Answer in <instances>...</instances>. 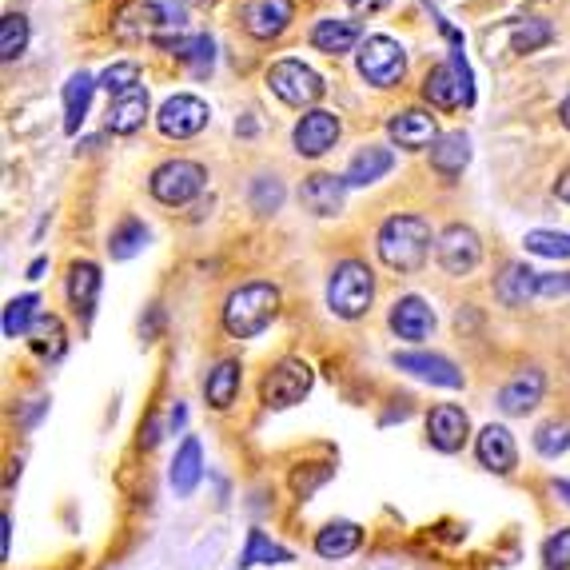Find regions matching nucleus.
Returning a JSON list of instances; mask_svg holds the SVG:
<instances>
[{
	"mask_svg": "<svg viewBox=\"0 0 570 570\" xmlns=\"http://www.w3.org/2000/svg\"><path fill=\"white\" fill-rule=\"evenodd\" d=\"M431 256V224L423 216H391L379 228V260L391 272H419Z\"/></svg>",
	"mask_w": 570,
	"mask_h": 570,
	"instance_id": "obj_1",
	"label": "nucleus"
},
{
	"mask_svg": "<svg viewBox=\"0 0 570 570\" xmlns=\"http://www.w3.org/2000/svg\"><path fill=\"white\" fill-rule=\"evenodd\" d=\"M280 315V287L268 280L236 287L224 303V331L232 339H256L272 319Z\"/></svg>",
	"mask_w": 570,
	"mask_h": 570,
	"instance_id": "obj_2",
	"label": "nucleus"
},
{
	"mask_svg": "<svg viewBox=\"0 0 570 570\" xmlns=\"http://www.w3.org/2000/svg\"><path fill=\"white\" fill-rule=\"evenodd\" d=\"M371 299H375V276L363 260L335 264V272L327 280V307L339 319H363L371 311Z\"/></svg>",
	"mask_w": 570,
	"mask_h": 570,
	"instance_id": "obj_3",
	"label": "nucleus"
},
{
	"mask_svg": "<svg viewBox=\"0 0 570 570\" xmlns=\"http://www.w3.org/2000/svg\"><path fill=\"white\" fill-rule=\"evenodd\" d=\"M208 188V168L196 164V160H168L152 172L148 180V192L168 204V208H180V204H192L200 192Z\"/></svg>",
	"mask_w": 570,
	"mask_h": 570,
	"instance_id": "obj_4",
	"label": "nucleus"
},
{
	"mask_svg": "<svg viewBox=\"0 0 570 570\" xmlns=\"http://www.w3.org/2000/svg\"><path fill=\"white\" fill-rule=\"evenodd\" d=\"M423 96H427V104H431V108H443V112H451V108H459V104H471V100H475L471 68H467V60H463V44L455 48V60H451V64H435V68L427 72V80H423Z\"/></svg>",
	"mask_w": 570,
	"mask_h": 570,
	"instance_id": "obj_5",
	"label": "nucleus"
},
{
	"mask_svg": "<svg viewBox=\"0 0 570 570\" xmlns=\"http://www.w3.org/2000/svg\"><path fill=\"white\" fill-rule=\"evenodd\" d=\"M311 383H315L311 363H303V359H280V363L264 375V383H260V399H264V407L284 411V407H295V403H303V399H307Z\"/></svg>",
	"mask_w": 570,
	"mask_h": 570,
	"instance_id": "obj_6",
	"label": "nucleus"
},
{
	"mask_svg": "<svg viewBox=\"0 0 570 570\" xmlns=\"http://www.w3.org/2000/svg\"><path fill=\"white\" fill-rule=\"evenodd\" d=\"M407 72V52L399 40L391 36H367L363 48H359V76L375 88H391L399 84Z\"/></svg>",
	"mask_w": 570,
	"mask_h": 570,
	"instance_id": "obj_7",
	"label": "nucleus"
},
{
	"mask_svg": "<svg viewBox=\"0 0 570 570\" xmlns=\"http://www.w3.org/2000/svg\"><path fill=\"white\" fill-rule=\"evenodd\" d=\"M268 88H272L284 104H291V108L315 104V100L327 92L323 76H319L315 68H307L303 60H276V64L268 68Z\"/></svg>",
	"mask_w": 570,
	"mask_h": 570,
	"instance_id": "obj_8",
	"label": "nucleus"
},
{
	"mask_svg": "<svg viewBox=\"0 0 570 570\" xmlns=\"http://www.w3.org/2000/svg\"><path fill=\"white\" fill-rule=\"evenodd\" d=\"M435 256L443 264L447 276H471L483 260V244H479V232L467 228V224H451L439 232L435 240Z\"/></svg>",
	"mask_w": 570,
	"mask_h": 570,
	"instance_id": "obj_9",
	"label": "nucleus"
},
{
	"mask_svg": "<svg viewBox=\"0 0 570 570\" xmlns=\"http://www.w3.org/2000/svg\"><path fill=\"white\" fill-rule=\"evenodd\" d=\"M208 120H212L208 104H204L200 96H192V92L168 96V100L160 104V112H156V124H160V132H164L168 140H188V136L204 132Z\"/></svg>",
	"mask_w": 570,
	"mask_h": 570,
	"instance_id": "obj_10",
	"label": "nucleus"
},
{
	"mask_svg": "<svg viewBox=\"0 0 570 570\" xmlns=\"http://www.w3.org/2000/svg\"><path fill=\"white\" fill-rule=\"evenodd\" d=\"M391 363L423 383H435V387H447V391H459L463 387V371L447 359V355H435V351H395Z\"/></svg>",
	"mask_w": 570,
	"mask_h": 570,
	"instance_id": "obj_11",
	"label": "nucleus"
},
{
	"mask_svg": "<svg viewBox=\"0 0 570 570\" xmlns=\"http://www.w3.org/2000/svg\"><path fill=\"white\" fill-rule=\"evenodd\" d=\"M335 140H339V116H335V112H323V108H311L307 116H299V124H295V132H291L295 152L307 156V160H315V156H323L327 148H335Z\"/></svg>",
	"mask_w": 570,
	"mask_h": 570,
	"instance_id": "obj_12",
	"label": "nucleus"
},
{
	"mask_svg": "<svg viewBox=\"0 0 570 570\" xmlns=\"http://www.w3.org/2000/svg\"><path fill=\"white\" fill-rule=\"evenodd\" d=\"M467 435H471V419H467V411L459 403L431 407V415H427V439H431L435 451L455 455V451H463Z\"/></svg>",
	"mask_w": 570,
	"mask_h": 570,
	"instance_id": "obj_13",
	"label": "nucleus"
},
{
	"mask_svg": "<svg viewBox=\"0 0 570 570\" xmlns=\"http://www.w3.org/2000/svg\"><path fill=\"white\" fill-rule=\"evenodd\" d=\"M475 455L479 463L491 471V475H511L519 467V447H515V435L503 427V423H487L475 439Z\"/></svg>",
	"mask_w": 570,
	"mask_h": 570,
	"instance_id": "obj_14",
	"label": "nucleus"
},
{
	"mask_svg": "<svg viewBox=\"0 0 570 570\" xmlns=\"http://www.w3.org/2000/svg\"><path fill=\"white\" fill-rule=\"evenodd\" d=\"M387 132H391V140H395L399 148H407V152L431 148V144L439 140L435 116L423 112V108H403V112H395V116L387 120Z\"/></svg>",
	"mask_w": 570,
	"mask_h": 570,
	"instance_id": "obj_15",
	"label": "nucleus"
},
{
	"mask_svg": "<svg viewBox=\"0 0 570 570\" xmlns=\"http://www.w3.org/2000/svg\"><path fill=\"white\" fill-rule=\"evenodd\" d=\"M543 391H547V375L539 367H527V371H519L515 379L503 383L499 411L503 415H527V411H535L543 403Z\"/></svg>",
	"mask_w": 570,
	"mask_h": 570,
	"instance_id": "obj_16",
	"label": "nucleus"
},
{
	"mask_svg": "<svg viewBox=\"0 0 570 570\" xmlns=\"http://www.w3.org/2000/svg\"><path fill=\"white\" fill-rule=\"evenodd\" d=\"M343 196H347V180L343 176H327V172H315L303 180L299 188V200L311 216H339L343 212Z\"/></svg>",
	"mask_w": 570,
	"mask_h": 570,
	"instance_id": "obj_17",
	"label": "nucleus"
},
{
	"mask_svg": "<svg viewBox=\"0 0 570 570\" xmlns=\"http://www.w3.org/2000/svg\"><path fill=\"white\" fill-rule=\"evenodd\" d=\"M100 287H104V276H100V268H96L92 260H76V264L68 268V303H72V311H76L84 323L96 315Z\"/></svg>",
	"mask_w": 570,
	"mask_h": 570,
	"instance_id": "obj_18",
	"label": "nucleus"
},
{
	"mask_svg": "<svg viewBox=\"0 0 570 570\" xmlns=\"http://www.w3.org/2000/svg\"><path fill=\"white\" fill-rule=\"evenodd\" d=\"M431 327H435V311L427 307V299H419V295L395 299V307H391V331H395L399 339L419 343V339L431 335Z\"/></svg>",
	"mask_w": 570,
	"mask_h": 570,
	"instance_id": "obj_19",
	"label": "nucleus"
},
{
	"mask_svg": "<svg viewBox=\"0 0 570 570\" xmlns=\"http://www.w3.org/2000/svg\"><path fill=\"white\" fill-rule=\"evenodd\" d=\"M291 24V4L287 0H248L244 4V28L256 40H276Z\"/></svg>",
	"mask_w": 570,
	"mask_h": 570,
	"instance_id": "obj_20",
	"label": "nucleus"
},
{
	"mask_svg": "<svg viewBox=\"0 0 570 570\" xmlns=\"http://www.w3.org/2000/svg\"><path fill=\"white\" fill-rule=\"evenodd\" d=\"M240 383H244V367L240 359H220L208 379H204V399L212 411H228L236 399H240Z\"/></svg>",
	"mask_w": 570,
	"mask_h": 570,
	"instance_id": "obj_21",
	"label": "nucleus"
},
{
	"mask_svg": "<svg viewBox=\"0 0 570 570\" xmlns=\"http://www.w3.org/2000/svg\"><path fill=\"white\" fill-rule=\"evenodd\" d=\"M391 164H395V152H391V148L371 144V148H363V152H355V156H351V164H347L343 180H347V188H367V184L383 180V176L391 172Z\"/></svg>",
	"mask_w": 570,
	"mask_h": 570,
	"instance_id": "obj_22",
	"label": "nucleus"
},
{
	"mask_svg": "<svg viewBox=\"0 0 570 570\" xmlns=\"http://www.w3.org/2000/svg\"><path fill=\"white\" fill-rule=\"evenodd\" d=\"M172 491L180 495V499H188L196 487H200V479H204V451H200V439H184L180 443V451H176V459H172Z\"/></svg>",
	"mask_w": 570,
	"mask_h": 570,
	"instance_id": "obj_23",
	"label": "nucleus"
},
{
	"mask_svg": "<svg viewBox=\"0 0 570 570\" xmlns=\"http://www.w3.org/2000/svg\"><path fill=\"white\" fill-rule=\"evenodd\" d=\"M531 295H539V272L527 264H507L503 276H495V299L503 307H523Z\"/></svg>",
	"mask_w": 570,
	"mask_h": 570,
	"instance_id": "obj_24",
	"label": "nucleus"
},
{
	"mask_svg": "<svg viewBox=\"0 0 570 570\" xmlns=\"http://www.w3.org/2000/svg\"><path fill=\"white\" fill-rule=\"evenodd\" d=\"M144 116H148V88L144 84L108 104V128L116 136H132L136 128H144Z\"/></svg>",
	"mask_w": 570,
	"mask_h": 570,
	"instance_id": "obj_25",
	"label": "nucleus"
},
{
	"mask_svg": "<svg viewBox=\"0 0 570 570\" xmlns=\"http://www.w3.org/2000/svg\"><path fill=\"white\" fill-rule=\"evenodd\" d=\"M359 543H363V531H359V523H347V519H339V523H327L319 535H315V555L319 559H347V555H355L359 551Z\"/></svg>",
	"mask_w": 570,
	"mask_h": 570,
	"instance_id": "obj_26",
	"label": "nucleus"
},
{
	"mask_svg": "<svg viewBox=\"0 0 570 570\" xmlns=\"http://www.w3.org/2000/svg\"><path fill=\"white\" fill-rule=\"evenodd\" d=\"M96 88H100V84H96L88 72H72V76H68V84H64V132H68V136L80 132Z\"/></svg>",
	"mask_w": 570,
	"mask_h": 570,
	"instance_id": "obj_27",
	"label": "nucleus"
},
{
	"mask_svg": "<svg viewBox=\"0 0 570 570\" xmlns=\"http://www.w3.org/2000/svg\"><path fill=\"white\" fill-rule=\"evenodd\" d=\"M471 164V140L463 136V132H447V136H439L435 144H431V168L439 172V176H459L463 168Z\"/></svg>",
	"mask_w": 570,
	"mask_h": 570,
	"instance_id": "obj_28",
	"label": "nucleus"
},
{
	"mask_svg": "<svg viewBox=\"0 0 570 570\" xmlns=\"http://www.w3.org/2000/svg\"><path fill=\"white\" fill-rule=\"evenodd\" d=\"M355 40H359V24H355V20H335V16H327V20H319V24L311 28V44H315L319 52H327V56L351 52Z\"/></svg>",
	"mask_w": 570,
	"mask_h": 570,
	"instance_id": "obj_29",
	"label": "nucleus"
},
{
	"mask_svg": "<svg viewBox=\"0 0 570 570\" xmlns=\"http://www.w3.org/2000/svg\"><path fill=\"white\" fill-rule=\"evenodd\" d=\"M28 343H32V351L40 355V359H48V363H56V359H64V351H68V331H64V323H60V315H40L36 323H32V331H28Z\"/></svg>",
	"mask_w": 570,
	"mask_h": 570,
	"instance_id": "obj_30",
	"label": "nucleus"
},
{
	"mask_svg": "<svg viewBox=\"0 0 570 570\" xmlns=\"http://www.w3.org/2000/svg\"><path fill=\"white\" fill-rule=\"evenodd\" d=\"M36 307H40V299H36V295H16V299H8V307H4V319H0V331H4V339L28 335V331H32V323L40 319V315H36Z\"/></svg>",
	"mask_w": 570,
	"mask_h": 570,
	"instance_id": "obj_31",
	"label": "nucleus"
},
{
	"mask_svg": "<svg viewBox=\"0 0 570 570\" xmlns=\"http://www.w3.org/2000/svg\"><path fill=\"white\" fill-rule=\"evenodd\" d=\"M24 48H28V16L24 12H8L0 20V60L12 64V60L24 56Z\"/></svg>",
	"mask_w": 570,
	"mask_h": 570,
	"instance_id": "obj_32",
	"label": "nucleus"
},
{
	"mask_svg": "<svg viewBox=\"0 0 570 570\" xmlns=\"http://www.w3.org/2000/svg\"><path fill=\"white\" fill-rule=\"evenodd\" d=\"M260 563H291V551H284L280 543H272L264 531H248V547H244V555H240V570L248 567H260Z\"/></svg>",
	"mask_w": 570,
	"mask_h": 570,
	"instance_id": "obj_33",
	"label": "nucleus"
},
{
	"mask_svg": "<svg viewBox=\"0 0 570 570\" xmlns=\"http://www.w3.org/2000/svg\"><path fill=\"white\" fill-rule=\"evenodd\" d=\"M156 44H160V48H172L180 60H188V64H192V72H200V76H204V72H212V48H216V44H212L208 36H188V40H156Z\"/></svg>",
	"mask_w": 570,
	"mask_h": 570,
	"instance_id": "obj_34",
	"label": "nucleus"
},
{
	"mask_svg": "<svg viewBox=\"0 0 570 570\" xmlns=\"http://www.w3.org/2000/svg\"><path fill=\"white\" fill-rule=\"evenodd\" d=\"M144 244H148V228H144L140 220H124V224L112 232L108 252H112V260H132Z\"/></svg>",
	"mask_w": 570,
	"mask_h": 570,
	"instance_id": "obj_35",
	"label": "nucleus"
},
{
	"mask_svg": "<svg viewBox=\"0 0 570 570\" xmlns=\"http://www.w3.org/2000/svg\"><path fill=\"white\" fill-rule=\"evenodd\" d=\"M535 451H539L543 459H559V455H567L570 451V423H559V419L543 423V427L535 431Z\"/></svg>",
	"mask_w": 570,
	"mask_h": 570,
	"instance_id": "obj_36",
	"label": "nucleus"
},
{
	"mask_svg": "<svg viewBox=\"0 0 570 570\" xmlns=\"http://www.w3.org/2000/svg\"><path fill=\"white\" fill-rule=\"evenodd\" d=\"M527 252L547 256V260H570V232H527Z\"/></svg>",
	"mask_w": 570,
	"mask_h": 570,
	"instance_id": "obj_37",
	"label": "nucleus"
},
{
	"mask_svg": "<svg viewBox=\"0 0 570 570\" xmlns=\"http://www.w3.org/2000/svg\"><path fill=\"white\" fill-rule=\"evenodd\" d=\"M96 84L116 100V96H124V92H132V88H140V68H136L132 60H120V64L104 68V76H100Z\"/></svg>",
	"mask_w": 570,
	"mask_h": 570,
	"instance_id": "obj_38",
	"label": "nucleus"
},
{
	"mask_svg": "<svg viewBox=\"0 0 570 570\" xmlns=\"http://www.w3.org/2000/svg\"><path fill=\"white\" fill-rule=\"evenodd\" d=\"M280 204H284V184L276 176H256L252 180V208L260 216H272V212H280Z\"/></svg>",
	"mask_w": 570,
	"mask_h": 570,
	"instance_id": "obj_39",
	"label": "nucleus"
},
{
	"mask_svg": "<svg viewBox=\"0 0 570 570\" xmlns=\"http://www.w3.org/2000/svg\"><path fill=\"white\" fill-rule=\"evenodd\" d=\"M551 36H555V32H551L547 20H539V16H535V20H523V24L515 28V52H539L543 44H551Z\"/></svg>",
	"mask_w": 570,
	"mask_h": 570,
	"instance_id": "obj_40",
	"label": "nucleus"
},
{
	"mask_svg": "<svg viewBox=\"0 0 570 570\" xmlns=\"http://www.w3.org/2000/svg\"><path fill=\"white\" fill-rule=\"evenodd\" d=\"M543 563H547V570H570V527L555 531L543 543Z\"/></svg>",
	"mask_w": 570,
	"mask_h": 570,
	"instance_id": "obj_41",
	"label": "nucleus"
},
{
	"mask_svg": "<svg viewBox=\"0 0 570 570\" xmlns=\"http://www.w3.org/2000/svg\"><path fill=\"white\" fill-rule=\"evenodd\" d=\"M327 479H331V467H319L315 475H303V471H295V475H291V487H295V491L307 499V495H311L319 483H327Z\"/></svg>",
	"mask_w": 570,
	"mask_h": 570,
	"instance_id": "obj_42",
	"label": "nucleus"
},
{
	"mask_svg": "<svg viewBox=\"0 0 570 570\" xmlns=\"http://www.w3.org/2000/svg\"><path fill=\"white\" fill-rule=\"evenodd\" d=\"M351 4V12H359V16H371V12H383L391 0H347Z\"/></svg>",
	"mask_w": 570,
	"mask_h": 570,
	"instance_id": "obj_43",
	"label": "nucleus"
},
{
	"mask_svg": "<svg viewBox=\"0 0 570 570\" xmlns=\"http://www.w3.org/2000/svg\"><path fill=\"white\" fill-rule=\"evenodd\" d=\"M8 551H12V519L4 515V519H0V555L8 559Z\"/></svg>",
	"mask_w": 570,
	"mask_h": 570,
	"instance_id": "obj_44",
	"label": "nucleus"
},
{
	"mask_svg": "<svg viewBox=\"0 0 570 570\" xmlns=\"http://www.w3.org/2000/svg\"><path fill=\"white\" fill-rule=\"evenodd\" d=\"M555 196H559V200H567V204H570V168H563V176L555 180Z\"/></svg>",
	"mask_w": 570,
	"mask_h": 570,
	"instance_id": "obj_45",
	"label": "nucleus"
},
{
	"mask_svg": "<svg viewBox=\"0 0 570 570\" xmlns=\"http://www.w3.org/2000/svg\"><path fill=\"white\" fill-rule=\"evenodd\" d=\"M551 491H555V495L570 507V479H555V483H551Z\"/></svg>",
	"mask_w": 570,
	"mask_h": 570,
	"instance_id": "obj_46",
	"label": "nucleus"
},
{
	"mask_svg": "<svg viewBox=\"0 0 570 570\" xmlns=\"http://www.w3.org/2000/svg\"><path fill=\"white\" fill-rule=\"evenodd\" d=\"M44 268H48V260H44V256H40V260H32V264H28V280H40V276H44Z\"/></svg>",
	"mask_w": 570,
	"mask_h": 570,
	"instance_id": "obj_47",
	"label": "nucleus"
},
{
	"mask_svg": "<svg viewBox=\"0 0 570 570\" xmlns=\"http://www.w3.org/2000/svg\"><path fill=\"white\" fill-rule=\"evenodd\" d=\"M559 116H563V128L570 132V96L563 100V104H559Z\"/></svg>",
	"mask_w": 570,
	"mask_h": 570,
	"instance_id": "obj_48",
	"label": "nucleus"
}]
</instances>
